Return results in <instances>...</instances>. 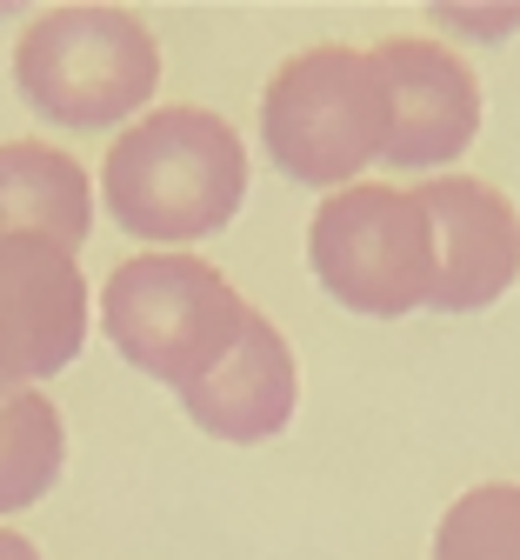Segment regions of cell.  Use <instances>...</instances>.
<instances>
[{
    "label": "cell",
    "mask_w": 520,
    "mask_h": 560,
    "mask_svg": "<svg viewBox=\"0 0 520 560\" xmlns=\"http://www.w3.org/2000/svg\"><path fill=\"white\" fill-rule=\"evenodd\" d=\"M101 194H107V214L134 241L187 247L241 214L247 148L207 107H154L107 148Z\"/></svg>",
    "instance_id": "obj_1"
},
{
    "label": "cell",
    "mask_w": 520,
    "mask_h": 560,
    "mask_svg": "<svg viewBox=\"0 0 520 560\" xmlns=\"http://www.w3.org/2000/svg\"><path fill=\"white\" fill-rule=\"evenodd\" d=\"M394 133V94L367 47H308L280 60L261 94L267 161L301 187H354L367 161H381Z\"/></svg>",
    "instance_id": "obj_2"
},
{
    "label": "cell",
    "mask_w": 520,
    "mask_h": 560,
    "mask_svg": "<svg viewBox=\"0 0 520 560\" xmlns=\"http://www.w3.org/2000/svg\"><path fill=\"white\" fill-rule=\"evenodd\" d=\"M254 307L228 288V273L200 254H134L101 288V327L120 354L187 394L228 347L247 334Z\"/></svg>",
    "instance_id": "obj_3"
},
{
    "label": "cell",
    "mask_w": 520,
    "mask_h": 560,
    "mask_svg": "<svg viewBox=\"0 0 520 560\" xmlns=\"http://www.w3.org/2000/svg\"><path fill=\"white\" fill-rule=\"evenodd\" d=\"M14 88L54 127H120L161 88V47L140 14L54 8L14 40Z\"/></svg>",
    "instance_id": "obj_4"
},
{
    "label": "cell",
    "mask_w": 520,
    "mask_h": 560,
    "mask_svg": "<svg viewBox=\"0 0 520 560\" xmlns=\"http://www.w3.org/2000/svg\"><path fill=\"white\" fill-rule=\"evenodd\" d=\"M314 280L367 320H401L434 301V221L414 187L354 180L314 207Z\"/></svg>",
    "instance_id": "obj_5"
},
{
    "label": "cell",
    "mask_w": 520,
    "mask_h": 560,
    "mask_svg": "<svg viewBox=\"0 0 520 560\" xmlns=\"http://www.w3.org/2000/svg\"><path fill=\"white\" fill-rule=\"evenodd\" d=\"M88 347V280L54 241H0V381L34 387Z\"/></svg>",
    "instance_id": "obj_6"
},
{
    "label": "cell",
    "mask_w": 520,
    "mask_h": 560,
    "mask_svg": "<svg viewBox=\"0 0 520 560\" xmlns=\"http://www.w3.org/2000/svg\"><path fill=\"white\" fill-rule=\"evenodd\" d=\"M434 221V314H481L520 273V214L487 180L440 174L414 187Z\"/></svg>",
    "instance_id": "obj_7"
},
{
    "label": "cell",
    "mask_w": 520,
    "mask_h": 560,
    "mask_svg": "<svg viewBox=\"0 0 520 560\" xmlns=\"http://www.w3.org/2000/svg\"><path fill=\"white\" fill-rule=\"evenodd\" d=\"M367 54H374L381 81L394 94V133L381 148L388 167L420 174V167H448L454 154L474 148V133H481V88H474L461 54H448L440 40H420V34L381 40Z\"/></svg>",
    "instance_id": "obj_8"
},
{
    "label": "cell",
    "mask_w": 520,
    "mask_h": 560,
    "mask_svg": "<svg viewBox=\"0 0 520 560\" xmlns=\"http://www.w3.org/2000/svg\"><path fill=\"white\" fill-rule=\"evenodd\" d=\"M181 407L213 441H234V447L274 441L293 420V354H287L280 327L267 314H254L247 334L181 394Z\"/></svg>",
    "instance_id": "obj_9"
},
{
    "label": "cell",
    "mask_w": 520,
    "mask_h": 560,
    "mask_svg": "<svg viewBox=\"0 0 520 560\" xmlns=\"http://www.w3.org/2000/svg\"><path fill=\"white\" fill-rule=\"evenodd\" d=\"M94 228L88 167L47 140H0V241H54L81 247Z\"/></svg>",
    "instance_id": "obj_10"
},
{
    "label": "cell",
    "mask_w": 520,
    "mask_h": 560,
    "mask_svg": "<svg viewBox=\"0 0 520 560\" xmlns=\"http://www.w3.org/2000/svg\"><path fill=\"white\" fill-rule=\"evenodd\" d=\"M67 434H60V407L41 387L0 394V514L34 508L47 487L60 480Z\"/></svg>",
    "instance_id": "obj_11"
},
{
    "label": "cell",
    "mask_w": 520,
    "mask_h": 560,
    "mask_svg": "<svg viewBox=\"0 0 520 560\" xmlns=\"http://www.w3.org/2000/svg\"><path fill=\"white\" fill-rule=\"evenodd\" d=\"M434 560H520V487L487 480L440 514Z\"/></svg>",
    "instance_id": "obj_12"
},
{
    "label": "cell",
    "mask_w": 520,
    "mask_h": 560,
    "mask_svg": "<svg viewBox=\"0 0 520 560\" xmlns=\"http://www.w3.org/2000/svg\"><path fill=\"white\" fill-rule=\"evenodd\" d=\"M0 560H41V547L27 534H14V527H0Z\"/></svg>",
    "instance_id": "obj_13"
},
{
    "label": "cell",
    "mask_w": 520,
    "mask_h": 560,
    "mask_svg": "<svg viewBox=\"0 0 520 560\" xmlns=\"http://www.w3.org/2000/svg\"><path fill=\"white\" fill-rule=\"evenodd\" d=\"M0 394H14V387H8V381H0Z\"/></svg>",
    "instance_id": "obj_14"
}]
</instances>
